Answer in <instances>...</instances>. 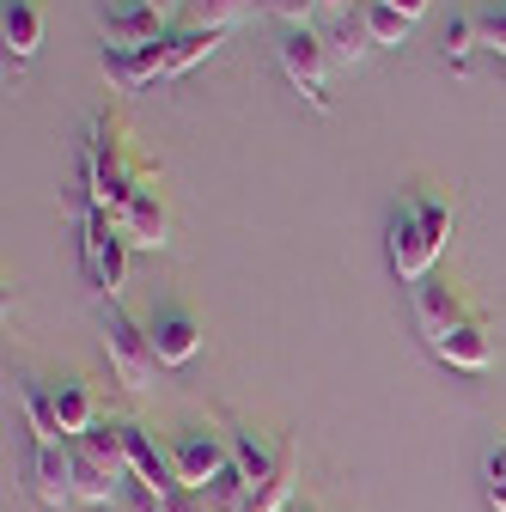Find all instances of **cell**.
<instances>
[{"label":"cell","instance_id":"obj_1","mask_svg":"<svg viewBox=\"0 0 506 512\" xmlns=\"http://www.w3.org/2000/svg\"><path fill=\"white\" fill-rule=\"evenodd\" d=\"M391 269H397V281H427V269H433V256L446 250V238H452V202H433V196H415V202H403L397 214H391Z\"/></svg>","mask_w":506,"mask_h":512},{"label":"cell","instance_id":"obj_2","mask_svg":"<svg viewBox=\"0 0 506 512\" xmlns=\"http://www.w3.org/2000/svg\"><path fill=\"white\" fill-rule=\"evenodd\" d=\"M147 165H129V153H122V122L116 116H98L92 122V141L80 153V177H86V196L98 214H122V202L135 196Z\"/></svg>","mask_w":506,"mask_h":512},{"label":"cell","instance_id":"obj_3","mask_svg":"<svg viewBox=\"0 0 506 512\" xmlns=\"http://www.w3.org/2000/svg\"><path fill=\"white\" fill-rule=\"evenodd\" d=\"M129 476V458H122L116 421H98L92 433L74 439V494L86 506H116V488Z\"/></svg>","mask_w":506,"mask_h":512},{"label":"cell","instance_id":"obj_4","mask_svg":"<svg viewBox=\"0 0 506 512\" xmlns=\"http://www.w3.org/2000/svg\"><path fill=\"white\" fill-rule=\"evenodd\" d=\"M104 354H110V372H116V384H122L129 397H147V391H153V378H159V348H153L147 324H135L122 305L104 311Z\"/></svg>","mask_w":506,"mask_h":512},{"label":"cell","instance_id":"obj_5","mask_svg":"<svg viewBox=\"0 0 506 512\" xmlns=\"http://www.w3.org/2000/svg\"><path fill=\"white\" fill-rule=\"evenodd\" d=\"M281 74L311 110H330V37L318 25H287L281 37Z\"/></svg>","mask_w":506,"mask_h":512},{"label":"cell","instance_id":"obj_6","mask_svg":"<svg viewBox=\"0 0 506 512\" xmlns=\"http://www.w3.org/2000/svg\"><path fill=\"white\" fill-rule=\"evenodd\" d=\"M86 269H92V281H98V293L116 305V293L129 287V238H122V226H116V214H86Z\"/></svg>","mask_w":506,"mask_h":512},{"label":"cell","instance_id":"obj_7","mask_svg":"<svg viewBox=\"0 0 506 512\" xmlns=\"http://www.w3.org/2000/svg\"><path fill=\"white\" fill-rule=\"evenodd\" d=\"M116 226H122V238H129V244H141V250H159V244L171 238V208H165V189H159V171H153V165L141 171L135 196L122 202Z\"/></svg>","mask_w":506,"mask_h":512},{"label":"cell","instance_id":"obj_8","mask_svg":"<svg viewBox=\"0 0 506 512\" xmlns=\"http://www.w3.org/2000/svg\"><path fill=\"white\" fill-rule=\"evenodd\" d=\"M226 464H232V439H220L214 427H189L171 445V476H177V488H208Z\"/></svg>","mask_w":506,"mask_h":512},{"label":"cell","instance_id":"obj_9","mask_svg":"<svg viewBox=\"0 0 506 512\" xmlns=\"http://www.w3.org/2000/svg\"><path fill=\"white\" fill-rule=\"evenodd\" d=\"M104 31V49H147V43H165V7L159 0H122L98 19Z\"/></svg>","mask_w":506,"mask_h":512},{"label":"cell","instance_id":"obj_10","mask_svg":"<svg viewBox=\"0 0 506 512\" xmlns=\"http://www.w3.org/2000/svg\"><path fill=\"white\" fill-rule=\"evenodd\" d=\"M31 488L43 506H74V439H55L31 452Z\"/></svg>","mask_w":506,"mask_h":512},{"label":"cell","instance_id":"obj_11","mask_svg":"<svg viewBox=\"0 0 506 512\" xmlns=\"http://www.w3.org/2000/svg\"><path fill=\"white\" fill-rule=\"evenodd\" d=\"M147 336H153V348H159V366H183V360L202 354V324H196L183 305H159V311L147 317Z\"/></svg>","mask_w":506,"mask_h":512},{"label":"cell","instance_id":"obj_12","mask_svg":"<svg viewBox=\"0 0 506 512\" xmlns=\"http://www.w3.org/2000/svg\"><path fill=\"white\" fill-rule=\"evenodd\" d=\"M98 68L116 92H147L153 80H165V43H147V49H104Z\"/></svg>","mask_w":506,"mask_h":512},{"label":"cell","instance_id":"obj_13","mask_svg":"<svg viewBox=\"0 0 506 512\" xmlns=\"http://www.w3.org/2000/svg\"><path fill=\"white\" fill-rule=\"evenodd\" d=\"M116 439H122V458H129V470H135L141 482H153L159 494L177 488V476H171V452H159V439H153L141 421H116Z\"/></svg>","mask_w":506,"mask_h":512},{"label":"cell","instance_id":"obj_14","mask_svg":"<svg viewBox=\"0 0 506 512\" xmlns=\"http://www.w3.org/2000/svg\"><path fill=\"white\" fill-rule=\"evenodd\" d=\"M433 354L446 360V366H458V372H482V366L494 360V336H488L482 317H464L458 330H446V336L433 342Z\"/></svg>","mask_w":506,"mask_h":512},{"label":"cell","instance_id":"obj_15","mask_svg":"<svg viewBox=\"0 0 506 512\" xmlns=\"http://www.w3.org/2000/svg\"><path fill=\"white\" fill-rule=\"evenodd\" d=\"M464 299L452 293V287H439V281H421V293H415V324H421V336H427V348L446 336V330H458L464 324Z\"/></svg>","mask_w":506,"mask_h":512},{"label":"cell","instance_id":"obj_16","mask_svg":"<svg viewBox=\"0 0 506 512\" xmlns=\"http://www.w3.org/2000/svg\"><path fill=\"white\" fill-rule=\"evenodd\" d=\"M49 403H55V421H61V433H68V439H80V433L98 427L92 384H80V378H55V384H49Z\"/></svg>","mask_w":506,"mask_h":512},{"label":"cell","instance_id":"obj_17","mask_svg":"<svg viewBox=\"0 0 506 512\" xmlns=\"http://www.w3.org/2000/svg\"><path fill=\"white\" fill-rule=\"evenodd\" d=\"M0 37H7L13 61H31L43 49V13H37V0H7V7H0Z\"/></svg>","mask_w":506,"mask_h":512},{"label":"cell","instance_id":"obj_18","mask_svg":"<svg viewBox=\"0 0 506 512\" xmlns=\"http://www.w3.org/2000/svg\"><path fill=\"white\" fill-rule=\"evenodd\" d=\"M220 43H226V31H214V25H189V31L165 37V80L189 74V68H196V61H208Z\"/></svg>","mask_w":506,"mask_h":512},{"label":"cell","instance_id":"obj_19","mask_svg":"<svg viewBox=\"0 0 506 512\" xmlns=\"http://www.w3.org/2000/svg\"><path fill=\"white\" fill-rule=\"evenodd\" d=\"M287 500H293V445H281V464H275V476L250 482V494H244V506H238V512H281Z\"/></svg>","mask_w":506,"mask_h":512},{"label":"cell","instance_id":"obj_20","mask_svg":"<svg viewBox=\"0 0 506 512\" xmlns=\"http://www.w3.org/2000/svg\"><path fill=\"white\" fill-rule=\"evenodd\" d=\"M360 25H366L372 49H391V43H403V37L415 31V19L397 13V7H385V0H360Z\"/></svg>","mask_w":506,"mask_h":512},{"label":"cell","instance_id":"obj_21","mask_svg":"<svg viewBox=\"0 0 506 512\" xmlns=\"http://www.w3.org/2000/svg\"><path fill=\"white\" fill-rule=\"evenodd\" d=\"M232 464L244 470V482H263V476H275V464H281V445H269V439H257V433H232Z\"/></svg>","mask_w":506,"mask_h":512},{"label":"cell","instance_id":"obj_22","mask_svg":"<svg viewBox=\"0 0 506 512\" xmlns=\"http://www.w3.org/2000/svg\"><path fill=\"white\" fill-rule=\"evenodd\" d=\"M19 403H25V415H31V433H37V445H55V439H68V433H61V421H55L49 384H25V391H19Z\"/></svg>","mask_w":506,"mask_h":512},{"label":"cell","instance_id":"obj_23","mask_svg":"<svg viewBox=\"0 0 506 512\" xmlns=\"http://www.w3.org/2000/svg\"><path fill=\"white\" fill-rule=\"evenodd\" d=\"M116 512H165V494L129 470V476H122V488H116Z\"/></svg>","mask_w":506,"mask_h":512},{"label":"cell","instance_id":"obj_24","mask_svg":"<svg viewBox=\"0 0 506 512\" xmlns=\"http://www.w3.org/2000/svg\"><path fill=\"white\" fill-rule=\"evenodd\" d=\"M250 7H257V0H196V19L214 25V31H226V25L250 19Z\"/></svg>","mask_w":506,"mask_h":512},{"label":"cell","instance_id":"obj_25","mask_svg":"<svg viewBox=\"0 0 506 512\" xmlns=\"http://www.w3.org/2000/svg\"><path fill=\"white\" fill-rule=\"evenodd\" d=\"M482 494H488L494 512H506V445H494L488 464H482Z\"/></svg>","mask_w":506,"mask_h":512},{"label":"cell","instance_id":"obj_26","mask_svg":"<svg viewBox=\"0 0 506 512\" xmlns=\"http://www.w3.org/2000/svg\"><path fill=\"white\" fill-rule=\"evenodd\" d=\"M476 43L494 49V55H506V0H494L488 13H476Z\"/></svg>","mask_w":506,"mask_h":512},{"label":"cell","instance_id":"obj_27","mask_svg":"<svg viewBox=\"0 0 506 512\" xmlns=\"http://www.w3.org/2000/svg\"><path fill=\"white\" fill-rule=\"evenodd\" d=\"M470 49H482V43H476V13H458V19L446 25V55H452V61H464Z\"/></svg>","mask_w":506,"mask_h":512},{"label":"cell","instance_id":"obj_28","mask_svg":"<svg viewBox=\"0 0 506 512\" xmlns=\"http://www.w3.org/2000/svg\"><path fill=\"white\" fill-rule=\"evenodd\" d=\"M324 0H263V13L287 19V25H311V13H318Z\"/></svg>","mask_w":506,"mask_h":512},{"label":"cell","instance_id":"obj_29","mask_svg":"<svg viewBox=\"0 0 506 512\" xmlns=\"http://www.w3.org/2000/svg\"><path fill=\"white\" fill-rule=\"evenodd\" d=\"M385 7H397V13H409V19H421V13H427V0H385Z\"/></svg>","mask_w":506,"mask_h":512},{"label":"cell","instance_id":"obj_30","mask_svg":"<svg viewBox=\"0 0 506 512\" xmlns=\"http://www.w3.org/2000/svg\"><path fill=\"white\" fill-rule=\"evenodd\" d=\"M324 13H330V19H342V13H360V0H324Z\"/></svg>","mask_w":506,"mask_h":512}]
</instances>
